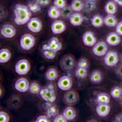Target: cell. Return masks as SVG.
Here are the masks:
<instances>
[{"label": "cell", "mask_w": 122, "mask_h": 122, "mask_svg": "<svg viewBox=\"0 0 122 122\" xmlns=\"http://www.w3.org/2000/svg\"><path fill=\"white\" fill-rule=\"evenodd\" d=\"M15 24L17 25H24L29 22L31 18V12L27 6L18 4L14 8Z\"/></svg>", "instance_id": "cell-1"}, {"label": "cell", "mask_w": 122, "mask_h": 122, "mask_svg": "<svg viewBox=\"0 0 122 122\" xmlns=\"http://www.w3.org/2000/svg\"><path fill=\"white\" fill-rule=\"evenodd\" d=\"M40 95L42 99L47 103H53L56 101V95L54 90V86L52 84L41 89Z\"/></svg>", "instance_id": "cell-2"}, {"label": "cell", "mask_w": 122, "mask_h": 122, "mask_svg": "<svg viewBox=\"0 0 122 122\" xmlns=\"http://www.w3.org/2000/svg\"><path fill=\"white\" fill-rule=\"evenodd\" d=\"M35 41L36 39L34 35L29 33L24 34L21 37L20 44L23 50L29 51L34 48L35 44Z\"/></svg>", "instance_id": "cell-3"}, {"label": "cell", "mask_w": 122, "mask_h": 122, "mask_svg": "<svg viewBox=\"0 0 122 122\" xmlns=\"http://www.w3.org/2000/svg\"><path fill=\"white\" fill-rule=\"evenodd\" d=\"M31 65L27 59H20L15 65V72L19 75H25L29 72Z\"/></svg>", "instance_id": "cell-4"}, {"label": "cell", "mask_w": 122, "mask_h": 122, "mask_svg": "<svg viewBox=\"0 0 122 122\" xmlns=\"http://www.w3.org/2000/svg\"><path fill=\"white\" fill-rule=\"evenodd\" d=\"M62 43L56 37H53L51 38L48 41L47 43L43 45L42 46V50H50L52 51H55V52H57L62 49Z\"/></svg>", "instance_id": "cell-5"}, {"label": "cell", "mask_w": 122, "mask_h": 122, "mask_svg": "<svg viewBox=\"0 0 122 122\" xmlns=\"http://www.w3.org/2000/svg\"><path fill=\"white\" fill-rule=\"evenodd\" d=\"M108 51V46L107 42L104 41H99L95 43L93 46L92 52L94 55L98 57H102L106 55Z\"/></svg>", "instance_id": "cell-6"}, {"label": "cell", "mask_w": 122, "mask_h": 122, "mask_svg": "<svg viewBox=\"0 0 122 122\" xmlns=\"http://www.w3.org/2000/svg\"><path fill=\"white\" fill-rule=\"evenodd\" d=\"M119 61V56L116 51H107L104 58L105 64L108 67H113L118 64Z\"/></svg>", "instance_id": "cell-7"}, {"label": "cell", "mask_w": 122, "mask_h": 122, "mask_svg": "<svg viewBox=\"0 0 122 122\" xmlns=\"http://www.w3.org/2000/svg\"><path fill=\"white\" fill-rule=\"evenodd\" d=\"M73 81L72 78L68 76H63L57 82V86L63 91H67L71 90L72 87Z\"/></svg>", "instance_id": "cell-8"}, {"label": "cell", "mask_w": 122, "mask_h": 122, "mask_svg": "<svg viewBox=\"0 0 122 122\" xmlns=\"http://www.w3.org/2000/svg\"><path fill=\"white\" fill-rule=\"evenodd\" d=\"M79 95L75 90H67L63 97L64 102L67 105H75L79 101Z\"/></svg>", "instance_id": "cell-9"}, {"label": "cell", "mask_w": 122, "mask_h": 122, "mask_svg": "<svg viewBox=\"0 0 122 122\" xmlns=\"http://www.w3.org/2000/svg\"><path fill=\"white\" fill-rule=\"evenodd\" d=\"M27 26L30 31L34 33H38L40 32L43 28L42 22L39 18L36 17L31 18L27 23Z\"/></svg>", "instance_id": "cell-10"}, {"label": "cell", "mask_w": 122, "mask_h": 122, "mask_svg": "<svg viewBox=\"0 0 122 122\" xmlns=\"http://www.w3.org/2000/svg\"><path fill=\"white\" fill-rule=\"evenodd\" d=\"M60 65L61 68L63 70L69 71L74 68L75 60L71 56L66 55L61 59Z\"/></svg>", "instance_id": "cell-11"}, {"label": "cell", "mask_w": 122, "mask_h": 122, "mask_svg": "<svg viewBox=\"0 0 122 122\" xmlns=\"http://www.w3.org/2000/svg\"><path fill=\"white\" fill-rule=\"evenodd\" d=\"M83 44L88 47L94 46L97 43V38L92 31H86L82 37Z\"/></svg>", "instance_id": "cell-12"}, {"label": "cell", "mask_w": 122, "mask_h": 122, "mask_svg": "<svg viewBox=\"0 0 122 122\" xmlns=\"http://www.w3.org/2000/svg\"><path fill=\"white\" fill-rule=\"evenodd\" d=\"M16 29L13 25L6 24L3 25L1 28V34L6 39H12L16 35Z\"/></svg>", "instance_id": "cell-13"}, {"label": "cell", "mask_w": 122, "mask_h": 122, "mask_svg": "<svg viewBox=\"0 0 122 122\" xmlns=\"http://www.w3.org/2000/svg\"><path fill=\"white\" fill-rule=\"evenodd\" d=\"M29 82L26 78H20L16 81L14 87L18 92L24 93L28 91L29 89Z\"/></svg>", "instance_id": "cell-14"}, {"label": "cell", "mask_w": 122, "mask_h": 122, "mask_svg": "<svg viewBox=\"0 0 122 122\" xmlns=\"http://www.w3.org/2000/svg\"><path fill=\"white\" fill-rule=\"evenodd\" d=\"M66 29V24L62 20H55L51 24V31L54 34H60L65 32Z\"/></svg>", "instance_id": "cell-15"}, {"label": "cell", "mask_w": 122, "mask_h": 122, "mask_svg": "<svg viewBox=\"0 0 122 122\" xmlns=\"http://www.w3.org/2000/svg\"><path fill=\"white\" fill-rule=\"evenodd\" d=\"M95 110L99 117H105L107 116L111 111V107L109 104L98 103Z\"/></svg>", "instance_id": "cell-16"}, {"label": "cell", "mask_w": 122, "mask_h": 122, "mask_svg": "<svg viewBox=\"0 0 122 122\" xmlns=\"http://www.w3.org/2000/svg\"><path fill=\"white\" fill-rule=\"evenodd\" d=\"M106 42L111 46H117L120 43V35L116 32H111L106 36Z\"/></svg>", "instance_id": "cell-17"}, {"label": "cell", "mask_w": 122, "mask_h": 122, "mask_svg": "<svg viewBox=\"0 0 122 122\" xmlns=\"http://www.w3.org/2000/svg\"><path fill=\"white\" fill-rule=\"evenodd\" d=\"M70 23L74 26H79L81 25L84 21V18L83 15L80 13H73L70 17L69 18Z\"/></svg>", "instance_id": "cell-18"}, {"label": "cell", "mask_w": 122, "mask_h": 122, "mask_svg": "<svg viewBox=\"0 0 122 122\" xmlns=\"http://www.w3.org/2000/svg\"><path fill=\"white\" fill-rule=\"evenodd\" d=\"M117 4L114 1H109L107 2L105 6V11L107 14L114 15L117 12Z\"/></svg>", "instance_id": "cell-19"}, {"label": "cell", "mask_w": 122, "mask_h": 122, "mask_svg": "<svg viewBox=\"0 0 122 122\" xmlns=\"http://www.w3.org/2000/svg\"><path fill=\"white\" fill-rule=\"evenodd\" d=\"M63 114L68 121L73 120L76 117V111L72 106L66 107L65 110H63Z\"/></svg>", "instance_id": "cell-20"}, {"label": "cell", "mask_w": 122, "mask_h": 122, "mask_svg": "<svg viewBox=\"0 0 122 122\" xmlns=\"http://www.w3.org/2000/svg\"><path fill=\"white\" fill-rule=\"evenodd\" d=\"M91 23L92 25L96 28H101L102 26L103 25L104 23V19L102 15L99 14H95L91 19Z\"/></svg>", "instance_id": "cell-21"}, {"label": "cell", "mask_w": 122, "mask_h": 122, "mask_svg": "<svg viewBox=\"0 0 122 122\" xmlns=\"http://www.w3.org/2000/svg\"><path fill=\"white\" fill-rule=\"evenodd\" d=\"M12 57L10 50L7 48H2L0 50V63L5 64Z\"/></svg>", "instance_id": "cell-22"}, {"label": "cell", "mask_w": 122, "mask_h": 122, "mask_svg": "<svg viewBox=\"0 0 122 122\" xmlns=\"http://www.w3.org/2000/svg\"><path fill=\"white\" fill-rule=\"evenodd\" d=\"M104 23L107 26L113 28L117 26L118 23V20L114 15L107 14L104 18Z\"/></svg>", "instance_id": "cell-23"}, {"label": "cell", "mask_w": 122, "mask_h": 122, "mask_svg": "<svg viewBox=\"0 0 122 122\" xmlns=\"http://www.w3.org/2000/svg\"><path fill=\"white\" fill-rule=\"evenodd\" d=\"M97 3L95 0H85L83 9L86 12H92L97 9Z\"/></svg>", "instance_id": "cell-24"}, {"label": "cell", "mask_w": 122, "mask_h": 122, "mask_svg": "<svg viewBox=\"0 0 122 122\" xmlns=\"http://www.w3.org/2000/svg\"><path fill=\"white\" fill-rule=\"evenodd\" d=\"M48 16L52 19H57L61 16V9L55 6V5L52 6L48 9Z\"/></svg>", "instance_id": "cell-25"}, {"label": "cell", "mask_w": 122, "mask_h": 122, "mask_svg": "<svg viewBox=\"0 0 122 122\" xmlns=\"http://www.w3.org/2000/svg\"><path fill=\"white\" fill-rule=\"evenodd\" d=\"M58 74V71L55 68H50L46 71V74H45V77L46 79H47L48 81H55V79H57Z\"/></svg>", "instance_id": "cell-26"}, {"label": "cell", "mask_w": 122, "mask_h": 122, "mask_svg": "<svg viewBox=\"0 0 122 122\" xmlns=\"http://www.w3.org/2000/svg\"><path fill=\"white\" fill-rule=\"evenodd\" d=\"M110 97L106 93H98L96 97V101H97V103L109 104L110 103Z\"/></svg>", "instance_id": "cell-27"}, {"label": "cell", "mask_w": 122, "mask_h": 122, "mask_svg": "<svg viewBox=\"0 0 122 122\" xmlns=\"http://www.w3.org/2000/svg\"><path fill=\"white\" fill-rule=\"evenodd\" d=\"M102 79H103V75H102V72L98 70L93 71L91 75V77H90L91 81L94 83L100 82L102 81Z\"/></svg>", "instance_id": "cell-28"}, {"label": "cell", "mask_w": 122, "mask_h": 122, "mask_svg": "<svg viewBox=\"0 0 122 122\" xmlns=\"http://www.w3.org/2000/svg\"><path fill=\"white\" fill-rule=\"evenodd\" d=\"M71 6L75 12H80L84 7V2L82 0H73Z\"/></svg>", "instance_id": "cell-29"}, {"label": "cell", "mask_w": 122, "mask_h": 122, "mask_svg": "<svg viewBox=\"0 0 122 122\" xmlns=\"http://www.w3.org/2000/svg\"><path fill=\"white\" fill-rule=\"evenodd\" d=\"M73 9L71 6L66 5L65 7L61 9V17L65 19H69L73 13Z\"/></svg>", "instance_id": "cell-30"}, {"label": "cell", "mask_w": 122, "mask_h": 122, "mask_svg": "<svg viewBox=\"0 0 122 122\" xmlns=\"http://www.w3.org/2000/svg\"><path fill=\"white\" fill-rule=\"evenodd\" d=\"M111 95L114 98L122 99V88L118 86L113 87L111 90Z\"/></svg>", "instance_id": "cell-31"}, {"label": "cell", "mask_w": 122, "mask_h": 122, "mask_svg": "<svg viewBox=\"0 0 122 122\" xmlns=\"http://www.w3.org/2000/svg\"><path fill=\"white\" fill-rule=\"evenodd\" d=\"M27 6H28L30 12H32V13H37V12H40L41 9V6L36 1L29 2L28 3Z\"/></svg>", "instance_id": "cell-32"}, {"label": "cell", "mask_w": 122, "mask_h": 122, "mask_svg": "<svg viewBox=\"0 0 122 122\" xmlns=\"http://www.w3.org/2000/svg\"><path fill=\"white\" fill-rule=\"evenodd\" d=\"M41 87L40 86V84L37 82H32V83L30 84L29 86V91L31 93L33 94H38L40 93L41 90Z\"/></svg>", "instance_id": "cell-33"}, {"label": "cell", "mask_w": 122, "mask_h": 122, "mask_svg": "<svg viewBox=\"0 0 122 122\" xmlns=\"http://www.w3.org/2000/svg\"><path fill=\"white\" fill-rule=\"evenodd\" d=\"M75 76L79 79H83L87 76V71L86 69H83V68H77L75 70Z\"/></svg>", "instance_id": "cell-34"}, {"label": "cell", "mask_w": 122, "mask_h": 122, "mask_svg": "<svg viewBox=\"0 0 122 122\" xmlns=\"http://www.w3.org/2000/svg\"><path fill=\"white\" fill-rule=\"evenodd\" d=\"M51 103H49V105L47 107V116L49 118L54 117L57 113V109L56 107L54 106H51Z\"/></svg>", "instance_id": "cell-35"}, {"label": "cell", "mask_w": 122, "mask_h": 122, "mask_svg": "<svg viewBox=\"0 0 122 122\" xmlns=\"http://www.w3.org/2000/svg\"><path fill=\"white\" fill-rule=\"evenodd\" d=\"M43 55L46 59H49V60H53L55 59V56H56V53L55 51H52L50 50H43Z\"/></svg>", "instance_id": "cell-36"}, {"label": "cell", "mask_w": 122, "mask_h": 122, "mask_svg": "<svg viewBox=\"0 0 122 122\" xmlns=\"http://www.w3.org/2000/svg\"><path fill=\"white\" fill-rule=\"evenodd\" d=\"M89 66V62L87 59H85V58H81V59H79L78 62V64H77V67L78 68H83V69H87V67Z\"/></svg>", "instance_id": "cell-37"}, {"label": "cell", "mask_w": 122, "mask_h": 122, "mask_svg": "<svg viewBox=\"0 0 122 122\" xmlns=\"http://www.w3.org/2000/svg\"><path fill=\"white\" fill-rule=\"evenodd\" d=\"M10 121V117L7 112L4 111L0 112V122H9Z\"/></svg>", "instance_id": "cell-38"}, {"label": "cell", "mask_w": 122, "mask_h": 122, "mask_svg": "<svg viewBox=\"0 0 122 122\" xmlns=\"http://www.w3.org/2000/svg\"><path fill=\"white\" fill-rule=\"evenodd\" d=\"M54 5L58 7L60 9H61L66 6V0H54Z\"/></svg>", "instance_id": "cell-39"}, {"label": "cell", "mask_w": 122, "mask_h": 122, "mask_svg": "<svg viewBox=\"0 0 122 122\" xmlns=\"http://www.w3.org/2000/svg\"><path fill=\"white\" fill-rule=\"evenodd\" d=\"M67 121L68 120L63 116V114L57 115L54 120V122H67Z\"/></svg>", "instance_id": "cell-40"}, {"label": "cell", "mask_w": 122, "mask_h": 122, "mask_svg": "<svg viewBox=\"0 0 122 122\" xmlns=\"http://www.w3.org/2000/svg\"><path fill=\"white\" fill-rule=\"evenodd\" d=\"M36 122H49L50 120L49 119V117L45 115H42L36 118L35 120Z\"/></svg>", "instance_id": "cell-41"}, {"label": "cell", "mask_w": 122, "mask_h": 122, "mask_svg": "<svg viewBox=\"0 0 122 122\" xmlns=\"http://www.w3.org/2000/svg\"><path fill=\"white\" fill-rule=\"evenodd\" d=\"M115 32L120 36H122V21L118 22L117 26H115Z\"/></svg>", "instance_id": "cell-42"}, {"label": "cell", "mask_w": 122, "mask_h": 122, "mask_svg": "<svg viewBox=\"0 0 122 122\" xmlns=\"http://www.w3.org/2000/svg\"><path fill=\"white\" fill-rule=\"evenodd\" d=\"M40 6H47L51 3V0H35Z\"/></svg>", "instance_id": "cell-43"}, {"label": "cell", "mask_w": 122, "mask_h": 122, "mask_svg": "<svg viewBox=\"0 0 122 122\" xmlns=\"http://www.w3.org/2000/svg\"><path fill=\"white\" fill-rule=\"evenodd\" d=\"M116 72H117V74L119 76L122 78V64L117 68Z\"/></svg>", "instance_id": "cell-44"}, {"label": "cell", "mask_w": 122, "mask_h": 122, "mask_svg": "<svg viewBox=\"0 0 122 122\" xmlns=\"http://www.w3.org/2000/svg\"><path fill=\"white\" fill-rule=\"evenodd\" d=\"M112 1H114L116 4L119 5L120 6L122 7V0H112Z\"/></svg>", "instance_id": "cell-45"}, {"label": "cell", "mask_w": 122, "mask_h": 122, "mask_svg": "<svg viewBox=\"0 0 122 122\" xmlns=\"http://www.w3.org/2000/svg\"><path fill=\"white\" fill-rule=\"evenodd\" d=\"M120 60H121V62H122V54L120 56Z\"/></svg>", "instance_id": "cell-46"}, {"label": "cell", "mask_w": 122, "mask_h": 122, "mask_svg": "<svg viewBox=\"0 0 122 122\" xmlns=\"http://www.w3.org/2000/svg\"><path fill=\"white\" fill-rule=\"evenodd\" d=\"M121 105H122V103H121Z\"/></svg>", "instance_id": "cell-47"}, {"label": "cell", "mask_w": 122, "mask_h": 122, "mask_svg": "<svg viewBox=\"0 0 122 122\" xmlns=\"http://www.w3.org/2000/svg\"><path fill=\"white\" fill-rule=\"evenodd\" d=\"M121 116H122V113H121Z\"/></svg>", "instance_id": "cell-48"}, {"label": "cell", "mask_w": 122, "mask_h": 122, "mask_svg": "<svg viewBox=\"0 0 122 122\" xmlns=\"http://www.w3.org/2000/svg\"><path fill=\"white\" fill-rule=\"evenodd\" d=\"M95 1H97V0H95Z\"/></svg>", "instance_id": "cell-49"}]
</instances>
